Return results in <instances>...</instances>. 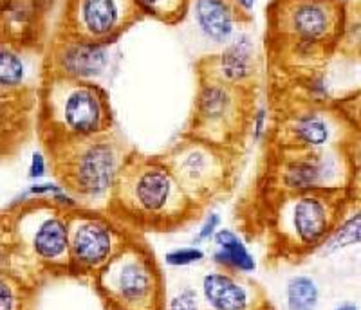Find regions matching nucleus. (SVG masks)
<instances>
[{"label": "nucleus", "instance_id": "f3484780", "mask_svg": "<svg viewBox=\"0 0 361 310\" xmlns=\"http://www.w3.org/2000/svg\"><path fill=\"white\" fill-rule=\"evenodd\" d=\"M35 45H20L4 40L0 47V90L2 96H40L37 87Z\"/></svg>", "mask_w": 361, "mask_h": 310}, {"label": "nucleus", "instance_id": "9b49d317", "mask_svg": "<svg viewBox=\"0 0 361 310\" xmlns=\"http://www.w3.org/2000/svg\"><path fill=\"white\" fill-rule=\"evenodd\" d=\"M137 237L107 211L76 208L69 211V276L94 282L99 271Z\"/></svg>", "mask_w": 361, "mask_h": 310}, {"label": "nucleus", "instance_id": "393cba45", "mask_svg": "<svg viewBox=\"0 0 361 310\" xmlns=\"http://www.w3.org/2000/svg\"><path fill=\"white\" fill-rule=\"evenodd\" d=\"M166 310H201V298L197 290L183 289L166 305Z\"/></svg>", "mask_w": 361, "mask_h": 310}, {"label": "nucleus", "instance_id": "f03ea898", "mask_svg": "<svg viewBox=\"0 0 361 310\" xmlns=\"http://www.w3.org/2000/svg\"><path fill=\"white\" fill-rule=\"evenodd\" d=\"M161 155L132 151L116 180L107 213L134 232H169L201 215Z\"/></svg>", "mask_w": 361, "mask_h": 310}, {"label": "nucleus", "instance_id": "6ab92c4d", "mask_svg": "<svg viewBox=\"0 0 361 310\" xmlns=\"http://www.w3.org/2000/svg\"><path fill=\"white\" fill-rule=\"evenodd\" d=\"M361 245V202L349 197L333 232L320 247V254H334Z\"/></svg>", "mask_w": 361, "mask_h": 310}, {"label": "nucleus", "instance_id": "a878e982", "mask_svg": "<svg viewBox=\"0 0 361 310\" xmlns=\"http://www.w3.org/2000/svg\"><path fill=\"white\" fill-rule=\"evenodd\" d=\"M49 166V157H47L44 151H33V155H31V163H29L27 168L29 179H42V177L47 173Z\"/></svg>", "mask_w": 361, "mask_h": 310}, {"label": "nucleus", "instance_id": "6e6552de", "mask_svg": "<svg viewBox=\"0 0 361 310\" xmlns=\"http://www.w3.org/2000/svg\"><path fill=\"white\" fill-rule=\"evenodd\" d=\"M354 172L345 147L276 148L267 173V193L349 190Z\"/></svg>", "mask_w": 361, "mask_h": 310}, {"label": "nucleus", "instance_id": "cd10ccee", "mask_svg": "<svg viewBox=\"0 0 361 310\" xmlns=\"http://www.w3.org/2000/svg\"><path fill=\"white\" fill-rule=\"evenodd\" d=\"M219 224H221V216L217 215V213H209L208 218L204 221V224H202V228L199 229V235H197V244L199 242H206L209 240V238L215 237V232H217V228Z\"/></svg>", "mask_w": 361, "mask_h": 310}, {"label": "nucleus", "instance_id": "412c9836", "mask_svg": "<svg viewBox=\"0 0 361 310\" xmlns=\"http://www.w3.org/2000/svg\"><path fill=\"white\" fill-rule=\"evenodd\" d=\"M37 289L25 285L13 274L0 276V310H31Z\"/></svg>", "mask_w": 361, "mask_h": 310}, {"label": "nucleus", "instance_id": "2f4dec72", "mask_svg": "<svg viewBox=\"0 0 361 310\" xmlns=\"http://www.w3.org/2000/svg\"><path fill=\"white\" fill-rule=\"evenodd\" d=\"M334 310H360V306L353 302H343L340 303V305L334 306Z\"/></svg>", "mask_w": 361, "mask_h": 310}, {"label": "nucleus", "instance_id": "4be33fe9", "mask_svg": "<svg viewBox=\"0 0 361 310\" xmlns=\"http://www.w3.org/2000/svg\"><path fill=\"white\" fill-rule=\"evenodd\" d=\"M147 17H152L163 24L176 25L185 20L192 0H135Z\"/></svg>", "mask_w": 361, "mask_h": 310}, {"label": "nucleus", "instance_id": "c756f323", "mask_svg": "<svg viewBox=\"0 0 361 310\" xmlns=\"http://www.w3.org/2000/svg\"><path fill=\"white\" fill-rule=\"evenodd\" d=\"M347 192H349L350 199L361 202V170L354 172L353 180H350V186H349V190H347Z\"/></svg>", "mask_w": 361, "mask_h": 310}, {"label": "nucleus", "instance_id": "1a4fd4ad", "mask_svg": "<svg viewBox=\"0 0 361 310\" xmlns=\"http://www.w3.org/2000/svg\"><path fill=\"white\" fill-rule=\"evenodd\" d=\"M161 159L199 208L204 209L231 190L235 170L231 148L186 134L170 150L161 154Z\"/></svg>", "mask_w": 361, "mask_h": 310}, {"label": "nucleus", "instance_id": "20e7f679", "mask_svg": "<svg viewBox=\"0 0 361 310\" xmlns=\"http://www.w3.org/2000/svg\"><path fill=\"white\" fill-rule=\"evenodd\" d=\"M56 182L80 208L107 211L116 180L132 150L114 130L44 144Z\"/></svg>", "mask_w": 361, "mask_h": 310}, {"label": "nucleus", "instance_id": "a211bd4d", "mask_svg": "<svg viewBox=\"0 0 361 310\" xmlns=\"http://www.w3.org/2000/svg\"><path fill=\"white\" fill-rule=\"evenodd\" d=\"M190 9L202 35L215 44H228L237 25L250 22L235 0H192Z\"/></svg>", "mask_w": 361, "mask_h": 310}, {"label": "nucleus", "instance_id": "0eeeda50", "mask_svg": "<svg viewBox=\"0 0 361 310\" xmlns=\"http://www.w3.org/2000/svg\"><path fill=\"white\" fill-rule=\"evenodd\" d=\"M92 285L105 310H166L163 274L140 237L99 271Z\"/></svg>", "mask_w": 361, "mask_h": 310}, {"label": "nucleus", "instance_id": "aec40b11", "mask_svg": "<svg viewBox=\"0 0 361 310\" xmlns=\"http://www.w3.org/2000/svg\"><path fill=\"white\" fill-rule=\"evenodd\" d=\"M214 244L217 245V251L214 253V260L217 266L224 267V271L251 273L257 267L253 254L247 251L244 242L231 229H219L215 232Z\"/></svg>", "mask_w": 361, "mask_h": 310}, {"label": "nucleus", "instance_id": "7ed1b4c3", "mask_svg": "<svg viewBox=\"0 0 361 310\" xmlns=\"http://www.w3.org/2000/svg\"><path fill=\"white\" fill-rule=\"evenodd\" d=\"M347 4L341 0H273L266 42L280 63L318 66L340 49Z\"/></svg>", "mask_w": 361, "mask_h": 310}, {"label": "nucleus", "instance_id": "4468645a", "mask_svg": "<svg viewBox=\"0 0 361 310\" xmlns=\"http://www.w3.org/2000/svg\"><path fill=\"white\" fill-rule=\"evenodd\" d=\"M197 74L199 80L206 82H219L253 90L259 78V58L255 42L246 33L235 35L228 44H224L221 53L199 60Z\"/></svg>", "mask_w": 361, "mask_h": 310}, {"label": "nucleus", "instance_id": "473e14b6", "mask_svg": "<svg viewBox=\"0 0 361 310\" xmlns=\"http://www.w3.org/2000/svg\"><path fill=\"white\" fill-rule=\"evenodd\" d=\"M260 310H273V306H271V305H266V306H264V309H260Z\"/></svg>", "mask_w": 361, "mask_h": 310}, {"label": "nucleus", "instance_id": "9d476101", "mask_svg": "<svg viewBox=\"0 0 361 310\" xmlns=\"http://www.w3.org/2000/svg\"><path fill=\"white\" fill-rule=\"evenodd\" d=\"M188 135L235 148L253 121V90L199 80Z\"/></svg>", "mask_w": 361, "mask_h": 310}, {"label": "nucleus", "instance_id": "dca6fc26", "mask_svg": "<svg viewBox=\"0 0 361 310\" xmlns=\"http://www.w3.org/2000/svg\"><path fill=\"white\" fill-rule=\"evenodd\" d=\"M201 294L208 310H260L269 305V299L257 283L231 271L206 274Z\"/></svg>", "mask_w": 361, "mask_h": 310}, {"label": "nucleus", "instance_id": "f257e3e1", "mask_svg": "<svg viewBox=\"0 0 361 310\" xmlns=\"http://www.w3.org/2000/svg\"><path fill=\"white\" fill-rule=\"evenodd\" d=\"M69 211L51 197L20 199L2 216V271L38 289L69 276Z\"/></svg>", "mask_w": 361, "mask_h": 310}, {"label": "nucleus", "instance_id": "ddd939ff", "mask_svg": "<svg viewBox=\"0 0 361 310\" xmlns=\"http://www.w3.org/2000/svg\"><path fill=\"white\" fill-rule=\"evenodd\" d=\"M353 132L340 108L311 105L280 119L275 141L279 148L345 147Z\"/></svg>", "mask_w": 361, "mask_h": 310}, {"label": "nucleus", "instance_id": "39448f33", "mask_svg": "<svg viewBox=\"0 0 361 310\" xmlns=\"http://www.w3.org/2000/svg\"><path fill=\"white\" fill-rule=\"evenodd\" d=\"M347 199V190L267 193L264 224L271 254L298 261L318 253L340 221Z\"/></svg>", "mask_w": 361, "mask_h": 310}, {"label": "nucleus", "instance_id": "5701e85b", "mask_svg": "<svg viewBox=\"0 0 361 310\" xmlns=\"http://www.w3.org/2000/svg\"><path fill=\"white\" fill-rule=\"evenodd\" d=\"M320 299V290L309 276H295L286 287V302L289 310H314Z\"/></svg>", "mask_w": 361, "mask_h": 310}, {"label": "nucleus", "instance_id": "b1692460", "mask_svg": "<svg viewBox=\"0 0 361 310\" xmlns=\"http://www.w3.org/2000/svg\"><path fill=\"white\" fill-rule=\"evenodd\" d=\"M202 258H204V251L199 249V247H180V249L170 251L164 256V260L172 267H186L192 266V264H197Z\"/></svg>", "mask_w": 361, "mask_h": 310}, {"label": "nucleus", "instance_id": "bb28decb", "mask_svg": "<svg viewBox=\"0 0 361 310\" xmlns=\"http://www.w3.org/2000/svg\"><path fill=\"white\" fill-rule=\"evenodd\" d=\"M345 150L349 154L354 170H356V172L361 170V130L350 134V137L347 139V143H345Z\"/></svg>", "mask_w": 361, "mask_h": 310}, {"label": "nucleus", "instance_id": "f8f14e48", "mask_svg": "<svg viewBox=\"0 0 361 310\" xmlns=\"http://www.w3.org/2000/svg\"><path fill=\"white\" fill-rule=\"evenodd\" d=\"M145 17L135 0H66L56 35L109 47Z\"/></svg>", "mask_w": 361, "mask_h": 310}, {"label": "nucleus", "instance_id": "7c9ffc66", "mask_svg": "<svg viewBox=\"0 0 361 310\" xmlns=\"http://www.w3.org/2000/svg\"><path fill=\"white\" fill-rule=\"evenodd\" d=\"M255 2H257V0H235V4L240 8V11L250 18H251V11H253L255 8Z\"/></svg>", "mask_w": 361, "mask_h": 310}, {"label": "nucleus", "instance_id": "2eb2a0df", "mask_svg": "<svg viewBox=\"0 0 361 310\" xmlns=\"http://www.w3.org/2000/svg\"><path fill=\"white\" fill-rule=\"evenodd\" d=\"M105 45L87 44L54 35L45 51V78H71L92 82L107 67Z\"/></svg>", "mask_w": 361, "mask_h": 310}, {"label": "nucleus", "instance_id": "423d86ee", "mask_svg": "<svg viewBox=\"0 0 361 310\" xmlns=\"http://www.w3.org/2000/svg\"><path fill=\"white\" fill-rule=\"evenodd\" d=\"M37 118L44 144L114 130L109 94L87 80L45 78Z\"/></svg>", "mask_w": 361, "mask_h": 310}, {"label": "nucleus", "instance_id": "c85d7f7f", "mask_svg": "<svg viewBox=\"0 0 361 310\" xmlns=\"http://www.w3.org/2000/svg\"><path fill=\"white\" fill-rule=\"evenodd\" d=\"M266 123H267V112L266 108H257L253 114V121H251V130H253V137L257 139V141H260V139L266 135Z\"/></svg>", "mask_w": 361, "mask_h": 310}]
</instances>
